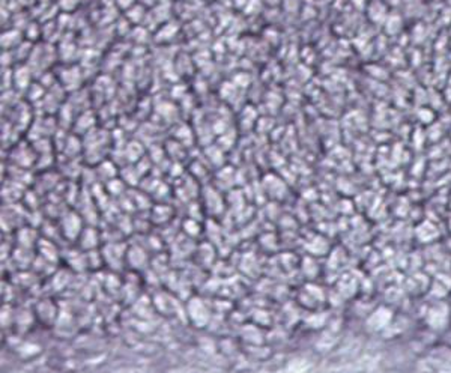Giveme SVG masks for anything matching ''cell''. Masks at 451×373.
Segmentation results:
<instances>
[{
    "label": "cell",
    "instance_id": "1",
    "mask_svg": "<svg viewBox=\"0 0 451 373\" xmlns=\"http://www.w3.org/2000/svg\"><path fill=\"white\" fill-rule=\"evenodd\" d=\"M426 363L433 373H451V349L448 348L435 349L429 355Z\"/></svg>",
    "mask_w": 451,
    "mask_h": 373
},
{
    "label": "cell",
    "instance_id": "2",
    "mask_svg": "<svg viewBox=\"0 0 451 373\" xmlns=\"http://www.w3.org/2000/svg\"><path fill=\"white\" fill-rule=\"evenodd\" d=\"M390 316H391V313L388 312V310H385V309H379V310H376L375 313H373V316L370 318V325H372V328L373 330H379V328H382L384 325H387V322L390 321Z\"/></svg>",
    "mask_w": 451,
    "mask_h": 373
}]
</instances>
